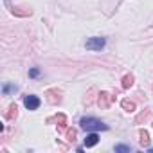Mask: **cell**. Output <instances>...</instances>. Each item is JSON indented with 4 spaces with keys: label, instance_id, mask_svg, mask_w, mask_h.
Listing matches in <instances>:
<instances>
[{
    "label": "cell",
    "instance_id": "cell-1",
    "mask_svg": "<svg viewBox=\"0 0 153 153\" xmlns=\"http://www.w3.org/2000/svg\"><path fill=\"white\" fill-rule=\"evenodd\" d=\"M81 128L85 131H99V130H108V126L105 123H101L99 119H94V117H83L79 121Z\"/></svg>",
    "mask_w": 153,
    "mask_h": 153
},
{
    "label": "cell",
    "instance_id": "cell-2",
    "mask_svg": "<svg viewBox=\"0 0 153 153\" xmlns=\"http://www.w3.org/2000/svg\"><path fill=\"white\" fill-rule=\"evenodd\" d=\"M105 43H106L105 38H88L85 47H87V51H101L105 47Z\"/></svg>",
    "mask_w": 153,
    "mask_h": 153
},
{
    "label": "cell",
    "instance_id": "cell-3",
    "mask_svg": "<svg viewBox=\"0 0 153 153\" xmlns=\"http://www.w3.org/2000/svg\"><path fill=\"white\" fill-rule=\"evenodd\" d=\"M112 101H114V96H110L108 92H101V94H99L97 103H99V106H101V108H108V106L112 105Z\"/></svg>",
    "mask_w": 153,
    "mask_h": 153
},
{
    "label": "cell",
    "instance_id": "cell-4",
    "mask_svg": "<svg viewBox=\"0 0 153 153\" xmlns=\"http://www.w3.org/2000/svg\"><path fill=\"white\" fill-rule=\"evenodd\" d=\"M24 105H25L27 110H36V108L40 106V99H38L36 96H25Z\"/></svg>",
    "mask_w": 153,
    "mask_h": 153
},
{
    "label": "cell",
    "instance_id": "cell-5",
    "mask_svg": "<svg viewBox=\"0 0 153 153\" xmlns=\"http://www.w3.org/2000/svg\"><path fill=\"white\" fill-rule=\"evenodd\" d=\"M97 142H99V137H97V133H96V131L88 133V135H87V139H85V146H87V148H92V146H96Z\"/></svg>",
    "mask_w": 153,
    "mask_h": 153
},
{
    "label": "cell",
    "instance_id": "cell-6",
    "mask_svg": "<svg viewBox=\"0 0 153 153\" xmlns=\"http://www.w3.org/2000/svg\"><path fill=\"white\" fill-rule=\"evenodd\" d=\"M139 137H140V139H139L140 146H148V144H149V135H148L146 130H140V131H139Z\"/></svg>",
    "mask_w": 153,
    "mask_h": 153
},
{
    "label": "cell",
    "instance_id": "cell-7",
    "mask_svg": "<svg viewBox=\"0 0 153 153\" xmlns=\"http://www.w3.org/2000/svg\"><path fill=\"white\" fill-rule=\"evenodd\" d=\"M54 121L58 123V126H59V130H65V126H67V117H65L63 114H58V115L54 117Z\"/></svg>",
    "mask_w": 153,
    "mask_h": 153
},
{
    "label": "cell",
    "instance_id": "cell-8",
    "mask_svg": "<svg viewBox=\"0 0 153 153\" xmlns=\"http://www.w3.org/2000/svg\"><path fill=\"white\" fill-rule=\"evenodd\" d=\"M123 108L126 110V112H135V103L133 101H130V99H123Z\"/></svg>",
    "mask_w": 153,
    "mask_h": 153
},
{
    "label": "cell",
    "instance_id": "cell-9",
    "mask_svg": "<svg viewBox=\"0 0 153 153\" xmlns=\"http://www.w3.org/2000/svg\"><path fill=\"white\" fill-rule=\"evenodd\" d=\"M133 85V76L131 74H126L124 78H123V88H130Z\"/></svg>",
    "mask_w": 153,
    "mask_h": 153
},
{
    "label": "cell",
    "instance_id": "cell-10",
    "mask_svg": "<svg viewBox=\"0 0 153 153\" xmlns=\"http://www.w3.org/2000/svg\"><path fill=\"white\" fill-rule=\"evenodd\" d=\"M16 110H18V108H16V105H11V106H9V112L6 114V117H7V119L16 117Z\"/></svg>",
    "mask_w": 153,
    "mask_h": 153
},
{
    "label": "cell",
    "instance_id": "cell-11",
    "mask_svg": "<svg viewBox=\"0 0 153 153\" xmlns=\"http://www.w3.org/2000/svg\"><path fill=\"white\" fill-rule=\"evenodd\" d=\"M74 139H76V130H74V128H68V130H67V140L72 142Z\"/></svg>",
    "mask_w": 153,
    "mask_h": 153
},
{
    "label": "cell",
    "instance_id": "cell-12",
    "mask_svg": "<svg viewBox=\"0 0 153 153\" xmlns=\"http://www.w3.org/2000/svg\"><path fill=\"white\" fill-rule=\"evenodd\" d=\"M131 148L130 146H124V144H119V146H115V151L117 153H126V151H130Z\"/></svg>",
    "mask_w": 153,
    "mask_h": 153
},
{
    "label": "cell",
    "instance_id": "cell-13",
    "mask_svg": "<svg viewBox=\"0 0 153 153\" xmlns=\"http://www.w3.org/2000/svg\"><path fill=\"white\" fill-rule=\"evenodd\" d=\"M29 76H31V78H38V76H40V70H38V68H31V70H29Z\"/></svg>",
    "mask_w": 153,
    "mask_h": 153
},
{
    "label": "cell",
    "instance_id": "cell-14",
    "mask_svg": "<svg viewBox=\"0 0 153 153\" xmlns=\"http://www.w3.org/2000/svg\"><path fill=\"white\" fill-rule=\"evenodd\" d=\"M149 151H151V153H153V148H149Z\"/></svg>",
    "mask_w": 153,
    "mask_h": 153
}]
</instances>
